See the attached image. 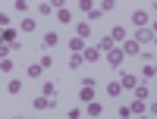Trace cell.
Segmentation results:
<instances>
[{"label":"cell","instance_id":"obj_1","mask_svg":"<svg viewBox=\"0 0 157 119\" xmlns=\"http://www.w3.org/2000/svg\"><path fill=\"white\" fill-rule=\"evenodd\" d=\"M104 63H107L110 69H123V66H126V57H123L120 47H113V50H107V54H104Z\"/></svg>","mask_w":157,"mask_h":119},{"label":"cell","instance_id":"obj_2","mask_svg":"<svg viewBox=\"0 0 157 119\" xmlns=\"http://www.w3.org/2000/svg\"><path fill=\"white\" fill-rule=\"evenodd\" d=\"M132 41H135L138 47H145V44H154V22L148 25V28H138V32H135V38H132Z\"/></svg>","mask_w":157,"mask_h":119},{"label":"cell","instance_id":"obj_3","mask_svg":"<svg viewBox=\"0 0 157 119\" xmlns=\"http://www.w3.org/2000/svg\"><path fill=\"white\" fill-rule=\"evenodd\" d=\"M0 41H3V44H10L13 50H19V47H22V44H16V41H19V32L13 28V25H10V28H0Z\"/></svg>","mask_w":157,"mask_h":119},{"label":"cell","instance_id":"obj_4","mask_svg":"<svg viewBox=\"0 0 157 119\" xmlns=\"http://www.w3.org/2000/svg\"><path fill=\"white\" fill-rule=\"evenodd\" d=\"M32 107H35L38 113H44V110H57V97H44V94H38V97L32 100Z\"/></svg>","mask_w":157,"mask_h":119},{"label":"cell","instance_id":"obj_5","mask_svg":"<svg viewBox=\"0 0 157 119\" xmlns=\"http://www.w3.org/2000/svg\"><path fill=\"white\" fill-rule=\"evenodd\" d=\"M116 82H120V88H123V91H135V85H138V75H135V72H126V69H123Z\"/></svg>","mask_w":157,"mask_h":119},{"label":"cell","instance_id":"obj_6","mask_svg":"<svg viewBox=\"0 0 157 119\" xmlns=\"http://www.w3.org/2000/svg\"><path fill=\"white\" fill-rule=\"evenodd\" d=\"M82 116H91V119H104V103H101V100H91V103H85Z\"/></svg>","mask_w":157,"mask_h":119},{"label":"cell","instance_id":"obj_7","mask_svg":"<svg viewBox=\"0 0 157 119\" xmlns=\"http://www.w3.org/2000/svg\"><path fill=\"white\" fill-rule=\"evenodd\" d=\"M57 44H60V35H57V32H44V35H41V47H44V54H50Z\"/></svg>","mask_w":157,"mask_h":119},{"label":"cell","instance_id":"obj_8","mask_svg":"<svg viewBox=\"0 0 157 119\" xmlns=\"http://www.w3.org/2000/svg\"><path fill=\"white\" fill-rule=\"evenodd\" d=\"M116 47L123 50V57H138V54H141V47L132 41V38H126V41H123V44H116Z\"/></svg>","mask_w":157,"mask_h":119},{"label":"cell","instance_id":"obj_9","mask_svg":"<svg viewBox=\"0 0 157 119\" xmlns=\"http://www.w3.org/2000/svg\"><path fill=\"white\" fill-rule=\"evenodd\" d=\"M154 75H157V66H154V63H145V66H141V72H138V82L151 85V82H154Z\"/></svg>","mask_w":157,"mask_h":119},{"label":"cell","instance_id":"obj_10","mask_svg":"<svg viewBox=\"0 0 157 119\" xmlns=\"http://www.w3.org/2000/svg\"><path fill=\"white\" fill-rule=\"evenodd\" d=\"M132 25H135V28H148V25H151V16H148L145 9H135V13H132Z\"/></svg>","mask_w":157,"mask_h":119},{"label":"cell","instance_id":"obj_11","mask_svg":"<svg viewBox=\"0 0 157 119\" xmlns=\"http://www.w3.org/2000/svg\"><path fill=\"white\" fill-rule=\"evenodd\" d=\"M132 97H135V100H145V103H148V100H154V97H151V88H148L145 82H138V85H135Z\"/></svg>","mask_w":157,"mask_h":119},{"label":"cell","instance_id":"obj_12","mask_svg":"<svg viewBox=\"0 0 157 119\" xmlns=\"http://www.w3.org/2000/svg\"><path fill=\"white\" fill-rule=\"evenodd\" d=\"M126 107H129V113H132V116H148V113H145V110H148V103H145V100H135V97H132Z\"/></svg>","mask_w":157,"mask_h":119},{"label":"cell","instance_id":"obj_13","mask_svg":"<svg viewBox=\"0 0 157 119\" xmlns=\"http://www.w3.org/2000/svg\"><path fill=\"white\" fill-rule=\"evenodd\" d=\"M82 60H85L88 66H91V63H98V60H101V50H98L94 44H88V47L82 50Z\"/></svg>","mask_w":157,"mask_h":119},{"label":"cell","instance_id":"obj_14","mask_svg":"<svg viewBox=\"0 0 157 119\" xmlns=\"http://www.w3.org/2000/svg\"><path fill=\"white\" fill-rule=\"evenodd\" d=\"M22 91H25L22 78H10V82H6V94H22Z\"/></svg>","mask_w":157,"mask_h":119},{"label":"cell","instance_id":"obj_15","mask_svg":"<svg viewBox=\"0 0 157 119\" xmlns=\"http://www.w3.org/2000/svg\"><path fill=\"white\" fill-rule=\"evenodd\" d=\"M78 100H82V103H91V100H98V91L82 85V88H78Z\"/></svg>","mask_w":157,"mask_h":119},{"label":"cell","instance_id":"obj_16","mask_svg":"<svg viewBox=\"0 0 157 119\" xmlns=\"http://www.w3.org/2000/svg\"><path fill=\"white\" fill-rule=\"evenodd\" d=\"M41 94H44V97H57V94H60V85H57V82H50V78H47V82L41 85Z\"/></svg>","mask_w":157,"mask_h":119},{"label":"cell","instance_id":"obj_17","mask_svg":"<svg viewBox=\"0 0 157 119\" xmlns=\"http://www.w3.org/2000/svg\"><path fill=\"white\" fill-rule=\"evenodd\" d=\"M57 22H60V25H72V22H75L72 13H69V6H60V9H57Z\"/></svg>","mask_w":157,"mask_h":119},{"label":"cell","instance_id":"obj_18","mask_svg":"<svg viewBox=\"0 0 157 119\" xmlns=\"http://www.w3.org/2000/svg\"><path fill=\"white\" fill-rule=\"evenodd\" d=\"M110 38H113V44H123L126 38H129V35H126V25H113V32H110Z\"/></svg>","mask_w":157,"mask_h":119},{"label":"cell","instance_id":"obj_19","mask_svg":"<svg viewBox=\"0 0 157 119\" xmlns=\"http://www.w3.org/2000/svg\"><path fill=\"white\" fill-rule=\"evenodd\" d=\"M88 35H91V25H88L85 19H78V22H75V38H82V41H85Z\"/></svg>","mask_w":157,"mask_h":119},{"label":"cell","instance_id":"obj_20","mask_svg":"<svg viewBox=\"0 0 157 119\" xmlns=\"http://www.w3.org/2000/svg\"><path fill=\"white\" fill-rule=\"evenodd\" d=\"M66 47H69V50H72V54H82V50H85V47H88V44H85V41H82V38H75V35H72V38H69V44H66Z\"/></svg>","mask_w":157,"mask_h":119},{"label":"cell","instance_id":"obj_21","mask_svg":"<svg viewBox=\"0 0 157 119\" xmlns=\"http://www.w3.org/2000/svg\"><path fill=\"white\" fill-rule=\"evenodd\" d=\"M94 47L101 50V54H107V50H113L116 44H113V38H110V35H101V44H94Z\"/></svg>","mask_w":157,"mask_h":119},{"label":"cell","instance_id":"obj_22","mask_svg":"<svg viewBox=\"0 0 157 119\" xmlns=\"http://www.w3.org/2000/svg\"><path fill=\"white\" fill-rule=\"evenodd\" d=\"M104 91H107V97H113V100H116V97L123 94V88H120V82H107V85H104Z\"/></svg>","mask_w":157,"mask_h":119},{"label":"cell","instance_id":"obj_23","mask_svg":"<svg viewBox=\"0 0 157 119\" xmlns=\"http://www.w3.org/2000/svg\"><path fill=\"white\" fill-rule=\"evenodd\" d=\"M35 28H38V19H22V22H19V32H22V35H32Z\"/></svg>","mask_w":157,"mask_h":119},{"label":"cell","instance_id":"obj_24","mask_svg":"<svg viewBox=\"0 0 157 119\" xmlns=\"http://www.w3.org/2000/svg\"><path fill=\"white\" fill-rule=\"evenodd\" d=\"M66 66H69V69H72V72H75V69H82V66H85V60H82V54H72Z\"/></svg>","mask_w":157,"mask_h":119},{"label":"cell","instance_id":"obj_25","mask_svg":"<svg viewBox=\"0 0 157 119\" xmlns=\"http://www.w3.org/2000/svg\"><path fill=\"white\" fill-rule=\"evenodd\" d=\"M16 66H13V57H6V60H0V75H10Z\"/></svg>","mask_w":157,"mask_h":119},{"label":"cell","instance_id":"obj_26","mask_svg":"<svg viewBox=\"0 0 157 119\" xmlns=\"http://www.w3.org/2000/svg\"><path fill=\"white\" fill-rule=\"evenodd\" d=\"M35 9H38V16H44V19L50 16V13H57V9H54V3H38Z\"/></svg>","mask_w":157,"mask_h":119},{"label":"cell","instance_id":"obj_27","mask_svg":"<svg viewBox=\"0 0 157 119\" xmlns=\"http://www.w3.org/2000/svg\"><path fill=\"white\" fill-rule=\"evenodd\" d=\"M25 75H29V78H41V75H44V69H41L38 63H32L29 69H25Z\"/></svg>","mask_w":157,"mask_h":119},{"label":"cell","instance_id":"obj_28","mask_svg":"<svg viewBox=\"0 0 157 119\" xmlns=\"http://www.w3.org/2000/svg\"><path fill=\"white\" fill-rule=\"evenodd\" d=\"M38 66H41V69H54V57H50V54H41Z\"/></svg>","mask_w":157,"mask_h":119},{"label":"cell","instance_id":"obj_29","mask_svg":"<svg viewBox=\"0 0 157 119\" xmlns=\"http://www.w3.org/2000/svg\"><path fill=\"white\" fill-rule=\"evenodd\" d=\"M75 6H78V13H85V16H88V13H91V9H94V3H91V0H78V3H75Z\"/></svg>","mask_w":157,"mask_h":119},{"label":"cell","instance_id":"obj_30","mask_svg":"<svg viewBox=\"0 0 157 119\" xmlns=\"http://www.w3.org/2000/svg\"><path fill=\"white\" fill-rule=\"evenodd\" d=\"M98 9H101V16H104V13H110V9H116V3H113V0H101V6H98Z\"/></svg>","mask_w":157,"mask_h":119},{"label":"cell","instance_id":"obj_31","mask_svg":"<svg viewBox=\"0 0 157 119\" xmlns=\"http://www.w3.org/2000/svg\"><path fill=\"white\" fill-rule=\"evenodd\" d=\"M10 22H13V16H10V13H3V9H0V28H10Z\"/></svg>","mask_w":157,"mask_h":119},{"label":"cell","instance_id":"obj_32","mask_svg":"<svg viewBox=\"0 0 157 119\" xmlns=\"http://www.w3.org/2000/svg\"><path fill=\"white\" fill-rule=\"evenodd\" d=\"M13 9H16V13H29V0H16Z\"/></svg>","mask_w":157,"mask_h":119},{"label":"cell","instance_id":"obj_33","mask_svg":"<svg viewBox=\"0 0 157 119\" xmlns=\"http://www.w3.org/2000/svg\"><path fill=\"white\" fill-rule=\"evenodd\" d=\"M116 113H120V119H132V113H129L126 103H120V107H116Z\"/></svg>","mask_w":157,"mask_h":119},{"label":"cell","instance_id":"obj_34","mask_svg":"<svg viewBox=\"0 0 157 119\" xmlns=\"http://www.w3.org/2000/svg\"><path fill=\"white\" fill-rule=\"evenodd\" d=\"M82 85H85V88H98V78H94V75H85Z\"/></svg>","mask_w":157,"mask_h":119},{"label":"cell","instance_id":"obj_35","mask_svg":"<svg viewBox=\"0 0 157 119\" xmlns=\"http://www.w3.org/2000/svg\"><path fill=\"white\" fill-rule=\"evenodd\" d=\"M138 57H141V60H145V63H154V54H151V50H148V47H141V54H138Z\"/></svg>","mask_w":157,"mask_h":119},{"label":"cell","instance_id":"obj_36","mask_svg":"<svg viewBox=\"0 0 157 119\" xmlns=\"http://www.w3.org/2000/svg\"><path fill=\"white\" fill-rule=\"evenodd\" d=\"M66 119H82V107H72V110L66 113Z\"/></svg>","mask_w":157,"mask_h":119},{"label":"cell","instance_id":"obj_37","mask_svg":"<svg viewBox=\"0 0 157 119\" xmlns=\"http://www.w3.org/2000/svg\"><path fill=\"white\" fill-rule=\"evenodd\" d=\"M10 54H13V47H10V44H0V60H6Z\"/></svg>","mask_w":157,"mask_h":119},{"label":"cell","instance_id":"obj_38","mask_svg":"<svg viewBox=\"0 0 157 119\" xmlns=\"http://www.w3.org/2000/svg\"><path fill=\"white\" fill-rule=\"evenodd\" d=\"M94 19H101V9H98V6H94V9H91V13H88V19H85V22L91 25V22H94Z\"/></svg>","mask_w":157,"mask_h":119},{"label":"cell","instance_id":"obj_39","mask_svg":"<svg viewBox=\"0 0 157 119\" xmlns=\"http://www.w3.org/2000/svg\"><path fill=\"white\" fill-rule=\"evenodd\" d=\"M135 119H151V116H135Z\"/></svg>","mask_w":157,"mask_h":119},{"label":"cell","instance_id":"obj_40","mask_svg":"<svg viewBox=\"0 0 157 119\" xmlns=\"http://www.w3.org/2000/svg\"><path fill=\"white\" fill-rule=\"evenodd\" d=\"M13 119H25V116H13Z\"/></svg>","mask_w":157,"mask_h":119},{"label":"cell","instance_id":"obj_41","mask_svg":"<svg viewBox=\"0 0 157 119\" xmlns=\"http://www.w3.org/2000/svg\"><path fill=\"white\" fill-rule=\"evenodd\" d=\"M0 44H3V41H0Z\"/></svg>","mask_w":157,"mask_h":119}]
</instances>
